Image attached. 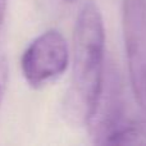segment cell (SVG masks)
Instances as JSON below:
<instances>
[{
    "instance_id": "cell-4",
    "label": "cell",
    "mask_w": 146,
    "mask_h": 146,
    "mask_svg": "<svg viewBox=\"0 0 146 146\" xmlns=\"http://www.w3.org/2000/svg\"><path fill=\"white\" fill-rule=\"evenodd\" d=\"M8 77H9V67L8 62L4 58L0 59V105L4 99V94L8 86Z\"/></svg>"
},
{
    "instance_id": "cell-3",
    "label": "cell",
    "mask_w": 146,
    "mask_h": 146,
    "mask_svg": "<svg viewBox=\"0 0 146 146\" xmlns=\"http://www.w3.org/2000/svg\"><path fill=\"white\" fill-rule=\"evenodd\" d=\"M122 28L133 95L146 114V0H124Z\"/></svg>"
},
{
    "instance_id": "cell-2",
    "label": "cell",
    "mask_w": 146,
    "mask_h": 146,
    "mask_svg": "<svg viewBox=\"0 0 146 146\" xmlns=\"http://www.w3.org/2000/svg\"><path fill=\"white\" fill-rule=\"evenodd\" d=\"M69 63L67 40L58 30H49L35 38L25 50L21 68L25 80L35 88L60 77Z\"/></svg>"
},
{
    "instance_id": "cell-5",
    "label": "cell",
    "mask_w": 146,
    "mask_h": 146,
    "mask_svg": "<svg viewBox=\"0 0 146 146\" xmlns=\"http://www.w3.org/2000/svg\"><path fill=\"white\" fill-rule=\"evenodd\" d=\"M7 7H8V0H0V33H1V28L3 25H4Z\"/></svg>"
},
{
    "instance_id": "cell-1",
    "label": "cell",
    "mask_w": 146,
    "mask_h": 146,
    "mask_svg": "<svg viewBox=\"0 0 146 146\" xmlns=\"http://www.w3.org/2000/svg\"><path fill=\"white\" fill-rule=\"evenodd\" d=\"M105 28L103 15L94 1H86L78 12L73 32L72 87L69 108L87 124L103 88L105 66Z\"/></svg>"
},
{
    "instance_id": "cell-6",
    "label": "cell",
    "mask_w": 146,
    "mask_h": 146,
    "mask_svg": "<svg viewBox=\"0 0 146 146\" xmlns=\"http://www.w3.org/2000/svg\"><path fill=\"white\" fill-rule=\"evenodd\" d=\"M64 1H67V3H72V1H74V0H64Z\"/></svg>"
}]
</instances>
